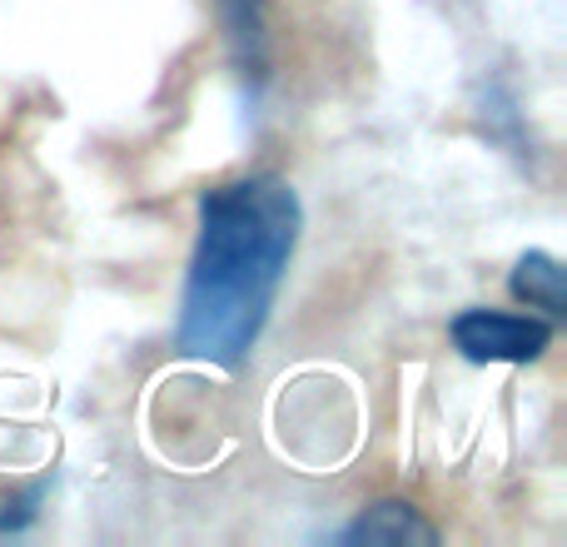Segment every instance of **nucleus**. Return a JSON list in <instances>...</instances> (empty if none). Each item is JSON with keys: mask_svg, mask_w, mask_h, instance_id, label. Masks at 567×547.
I'll list each match as a JSON object with an SVG mask.
<instances>
[{"mask_svg": "<svg viewBox=\"0 0 567 547\" xmlns=\"http://www.w3.org/2000/svg\"><path fill=\"white\" fill-rule=\"evenodd\" d=\"M303 205L289 179L245 175L199 195V239L179 299V353L239 369L259 343L299 245Z\"/></svg>", "mask_w": 567, "mask_h": 547, "instance_id": "1", "label": "nucleus"}, {"mask_svg": "<svg viewBox=\"0 0 567 547\" xmlns=\"http://www.w3.org/2000/svg\"><path fill=\"white\" fill-rule=\"evenodd\" d=\"M449 339L468 363H538L553 343V319L508 309H463L449 323Z\"/></svg>", "mask_w": 567, "mask_h": 547, "instance_id": "2", "label": "nucleus"}, {"mask_svg": "<svg viewBox=\"0 0 567 547\" xmlns=\"http://www.w3.org/2000/svg\"><path fill=\"white\" fill-rule=\"evenodd\" d=\"M339 543H349V547H413V543L433 547V543H439V528H433V523H423L413 503L389 498V503L363 508L359 518L339 533Z\"/></svg>", "mask_w": 567, "mask_h": 547, "instance_id": "3", "label": "nucleus"}, {"mask_svg": "<svg viewBox=\"0 0 567 547\" xmlns=\"http://www.w3.org/2000/svg\"><path fill=\"white\" fill-rule=\"evenodd\" d=\"M508 289H513V299L543 309L548 319H567V269L553 255H543V249H528V255L513 265Z\"/></svg>", "mask_w": 567, "mask_h": 547, "instance_id": "4", "label": "nucleus"}, {"mask_svg": "<svg viewBox=\"0 0 567 547\" xmlns=\"http://www.w3.org/2000/svg\"><path fill=\"white\" fill-rule=\"evenodd\" d=\"M225 6V25H229V45H235V60L239 70H245V80L255 85H265L269 75V55H265V6L269 0H219Z\"/></svg>", "mask_w": 567, "mask_h": 547, "instance_id": "5", "label": "nucleus"}, {"mask_svg": "<svg viewBox=\"0 0 567 547\" xmlns=\"http://www.w3.org/2000/svg\"><path fill=\"white\" fill-rule=\"evenodd\" d=\"M35 503H40V488H30V493H25V498L6 503V508H10V513H0V533H6V528H10V533H16V528H25V523H30V518H35Z\"/></svg>", "mask_w": 567, "mask_h": 547, "instance_id": "6", "label": "nucleus"}]
</instances>
